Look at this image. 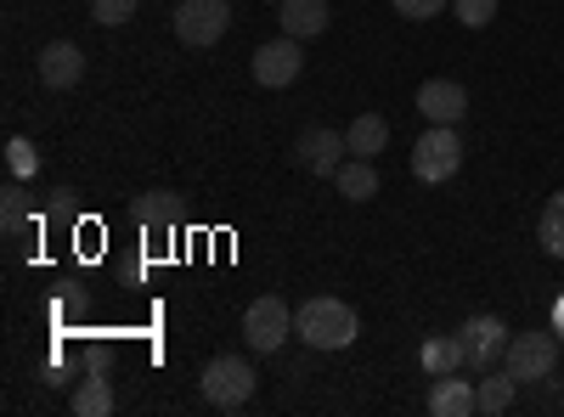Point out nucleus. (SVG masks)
I'll return each instance as SVG.
<instances>
[{
    "label": "nucleus",
    "mask_w": 564,
    "mask_h": 417,
    "mask_svg": "<svg viewBox=\"0 0 564 417\" xmlns=\"http://www.w3.org/2000/svg\"><path fill=\"white\" fill-rule=\"evenodd\" d=\"M417 113H423V124H463L468 90L457 79H423L417 85Z\"/></svg>",
    "instance_id": "nucleus-11"
},
{
    "label": "nucleus",
    "mask_w": 564,
    "mask_h": 417,
    "mask_svg": "<svg viewBox=\"0 0 564 417\" xmlns=\"http://www.w3.org/2000/svg\"><path fill=\"white\" fill-rule=\"evenodd\" d=\"M0 209H7V238H18V231L29 226V198H23V187L12 180L7 193H0Z\"/></svg>",
    "instance_id": "nucleus-22"
},
{
    "label": "nucleus",
    "mask_w": 564,
    "mask_h": 417,
    "mask_svg": "<svg viewBox=\"0 0 564 417\" xmlns=\"http://www.w3.org/2000/svg\"><path fill=\"white\" fill-rule=\"evenodd\" d=\"M452 7H457V23L463 29H486L497 18V0H452Z\"/></svg>",
    "instance_id": "nucleus-23"
},
{
    "label": "nucleus",
    "mask_w": 564,
    "mask_h": 417,
    "mask_svg": "<svg viewBox=\"0 0 564 417\" xmlns=\"http://www.w3.org/2000/svg\"><path fill=\"white\" fill-rule=\"evenodd\" d=\"M463 169V135L457 124H430L412 142V175L430 180V187H441V180H452Z\"/></svg>",
    "instance_id": "nucleus-4"
},
{
    "label": "nucleus",
    "mask_w": 564,
    "mask_h": 417,
    "mask_svg": "<svg viewBox=\"0 0 564 417\" xmlns=\"http://www.w3.org/2000/svg\"><path fill=\"white\" fill-rule=\"evenodd\" d=\"M430 411H435V417H475V411H480V384L441 373L435 389H430Z\"/></svg>",
    "instance_id": "nucleus-13"
},
{
    "label": "nucleus",
    "mask_w": 564,
    "mask_h": 417,
    "mask_svg": "<svg viewBox=\"0 0 564 417\" xmlns=\"http://www.w3.org/2000/svg\"><path fill=\"white\" fill-rule=\"evenodd\" d=\"M345 142H350V158H379V153L390 147V119H384V113H361V119H350Z\"/></svg>",
    "instance_id": "nucleus-14"
},
{
    "label": "nucleus",
    "mask_w": 564,
    "mask_h": 417,
    "mask_svg": "<svg viewBox=\"0 0 564 417\" xmlns=\"http://www.w3.org/2000/svg\"><path fill=\"white\" fill-rule=\"evenodd\" d=\"M441 7H446V0H395V18H406V23H430V18H441Z\"/></svg>",
    "instance_id": "nucleus-24"
},
{
    "label": "nucleus",
    "mask_w": 564,
    "mask_h": 417,
    "mask_svg": "<svg viewBox=\"0 0 564 417\" xmlns=\"http://www.w3.org/2000/svg\"><path fill=\"white\" fill-rule=\"evenodd\" d=\"M300 74H305V45H300L294 34L265 40L260 52H254V85H260V90H289Z\"/></svg>",
    "instance_id": "nucleus-8"
},
{
    "label": "nucleus",
    "mask_w": 564,
    "mask_h": 417,
    "mask_svg": "<svg viewBox=\"0 0 564 417\" xmlns=\"http://www.w3.org/2000/svg\"><path fill=\"white\" fill-rule=\"evenodd\" d=\"M423 366L441 378V373H452V366H463V344H457V333L452 339H430L423 344Z\"/></svg>",
    "instance_id": "nucleus-20"
},
{
    "label": "nucleus",
    "mask_w": 564,
    "mask_h": 417,
    "mask_svg": "<svg viewBox=\"0 0 564 417\" xmlns=\"http://www.w3.org/2000/svg\"><path fill=\"white\" fill-rule=\"evenodd\" d=\"M457 344H463V366L468 373H491L508 350V321L502 316H468L457 328Z\"/></svg>",
    "instance_id": "nucleus-7"
},
{
    "label": "nucleus",
    "mask_w": 564,
    "mask_h": 417,
    "mask_svg": "<svg viewBox=\"0 0 564 417\" xmlns=\"http://www.w3.org/2000/svg\"><path fill=\"white\" fill-rule=\"evenodd\" d=\"M254 389H260V373H254V361H249V355H215V361L204 366V400H209L215 411H238V406H249Z\"/></svg>",
    "instance_id": "nucleus-2"
},
{
    "label": "nucleus",
    "mask_w": 564,
    "mask_h": 417,
    "mask_svg": "<svg viewBox=\"0 0 564 417\" xmlns=\"http://www.w3.org/2000/svg\"><path fill=\"white\" fill-rule=\"evenodd\" d=\"M334 187H339V198L367 204V198H379V169H372V158H345L339 175H334Z\"/></svg>",
    "instance_id": "nucleus-16"
},
{
    "label": "nucleus",
    "mask_w": 564,
    "mask_h": 417,
    "mask_svg": "<svg viewBox=\"0 0 564 417\" xmlns=\"http://www.w3.org/2000/svg\"><path fill=\"white\" fill-rule=\"evenodd\" d=\"M231 29V0H181L175 7V40L193 45V52H209L215 40H226Z\"/></svg>",
    "instance_id": "nucleus-5"
},
{
    "label": "nucleus",
    "mask_w": 564,
    "mask_h": 417,
    "mask_svg": "<svg viewBox=\"0 0 564 417\" xmlns=\"http://www.w3.org/2000/svg\"><path fill=\"white\" fill-rule=\"evenodd\" d=\"M356 333H361V316L334 294H316L294 310V339H305L311 350H350Z\"/></svg>",
    "instance_id": "nucleus-1"
},
{
    "label": "nucleus",
    "mask_w": 564,
    "mask_h": 417,
    "mask_svg": "<svg viewBox=\"0 0 564 417\" xmlns=\"http://www.w3.org/2000/svg\"><path fill=\"white\" fill-rule=\"evenodd\" d=\"M553 333H558V344H564V299L553 305Z\"/></svg>",
    "instance_id": "nucleus-27"
},
{
    "label": "nucleus",
    "mask_w": 564,
    "mask_h": 417,
    "mask_svg": "<svg viewBox=\"0 0 564 417\" xmlns=\"http://www.w3.org/2000/svg\"><path fill=\"white\" fill-rule=\"evenodd\" d=\"M276 23H282V34H294V40H316V34H327L334 12H327V0H282Z\"/></svg>",
    "instance_id": "nucleus-12"
},
{
    "label": "nucleus",
    "mask_w": 564,
    "mask_h": 417,
    "mask_svg": "<svg viewBox=\"0 0 564 417\" xmlns=\"http://www.w3.org/2000/svg\"><path fill=\"white\" fill-rule=\"evenodd\" d=\"M513 395H520V384H513L508 373H497V366H491V373H480V411H486V417L508 411Z\"/></svg>",
    "instance_id": "nucleus-19"
},
{
    "label": "nucleus",
    "mask_w": 564,
    "mask_h": 417,
    "mask_svg": "<svg viewBox=\"0 0 564 417\" xmlns=\"http://www.w3.org/2000/svg\"><path fill=\"white\" fill-rule=\"evenodd\" d=\"M553 366H558V333H547V328L508 333L502 373H508L513 384H542V378H553Z\"/></svg>",
    "instance_id": "nucleus-3"
},
{
    "label": "nucleus",
    "mask_w": 564,
    "mask_h": 417,
    "mask_svg": "<svg viewBox=\"0 0 564 417\" xmlns=\"http://www.w3.org/2000/svg\"><path fill=\"white\" fill-rule=\"evenodd\" d=\"M68 215H74V193L57 187V193H52V220H68Z\"/></svg>",
    "instance_id": "nucleus-26"
},
{
    "label": "nucleus",
    "mask_w": 564,
    "mask_h": 417,
    "mask_svg": "<svg viewBox=\"0 0 564 417\" xmlns=\"http://www.w3.org/2000/svg\"><path fill=\"white\" fill-rule=\"evenodd\" d=\"M7 153H12V175H34L40 158H34V147L23 142V135H12V147H7Z\"/></svg>",
    "instance_id": "nucleus-25"
},
{
    "label": "nucleus",
    "mask_w": 564,
    "mask_h": 417,
    "mask_svg": "<svg viewBox=\"0 0 564 417\" xmlns=\"http://www.w3.org/2000/svg\"><path fill=\"white\" fill-rule=\"evenodd\" d=\"M68 406H74V417H108L113 411V384H108L102 366H90V373L79 378V389L68 395Z\"/></svg>",
    "instance_id": "nucleus-15"
},
{
    "label": "nucleus",
    "mask_w": 564,
    "mask_h": 417,
    "mask_svg": "<svg viewBox=\"0 0 564 417\" xmlns=\"http://www.w3.org/2000/svg\"><path fill=\"white\" fill-rule=\"evenodd\" d=\"M243 339H249V350L276 355L282 344L294 339V310H289V299H276V294L254 299V305L243 310Z\"/></svg>",
    "instance_id": "nucleus-6"
},
{
    "label": "nucleus",
    "mask_w": 564,
    "mask_h": 417,
    "mask_svg": "<svg viewBox=\"0 0 564 417\" xmlns=\"http://www.w3.org/2000/svg\"><path fill=\"white\" fill-rule=\"evenodd\" d=\"M536 243H542V254L564 260V193H553V198L542 204V220H536Z\"/></svg>",
    "instance_id": "nucleus-18"
},
{
    "label": "nucleus",
    "mask_w": 564,
    "mask_h": 417,
    "mask_svg": "<svg viewBox=\"0 0 564 417\" xmlns=\"http://www.w3.org/2000/svg\"><path fill=\"white\" fill-rule=\"evenodd\" d=\"M175 215H181L175 193H141L135 198V226L141 231H175Z\"/></svg>",
    "instance_id": "nucleus-17"
},
{
    "label": "nucleus",
    "mask_w": 564,
    "mask_h": 417,
    "mask_svg": "<svg viewBox=\"0 0 564 417\" xmlns=\"http://www.w3.org/2000/svg\"><path fill=\"white\" fill-rule=\"evenodd\" d=\"M294 158H300V169H311V175H327V180H334V175H339V164L350 158V142H345V130L311 124V130L300 135Z\"/></svg>",
    "instance_id": "nucleus-9"
},
{
    "label": "nucleus",
    "mask_w": 564,
    "mask_h": 417,
    "mask_svg": "<svg viewBox=\"0 0 564 417\" xmlns=\"http://www.w3.org/2000/svg\"><path fill=\"white\" fill-rule=\"evenodd\" d=\"M34 74H40L45 90H74L85 79V52H79L74 40H52V45H40Z\"/></svg>",
    "instance_id": "nucleus-10"
},
{
    "label": "nucleus",
    "mask_w": 564,
    "mask_h": 417,
    "mask_svg": "<svg viewBox=\"0 0 564 417\" xmlns=\"http://www.w3.org/2000/svg\"><path fill=\"white\" fill-rule=\"evenodd\" d=\"M135 7H141V0H90V18H97L102 29H119V23L135 18Z\"/></svg>",
    "instance_id": "nucleus-21"
}]
</instances>
